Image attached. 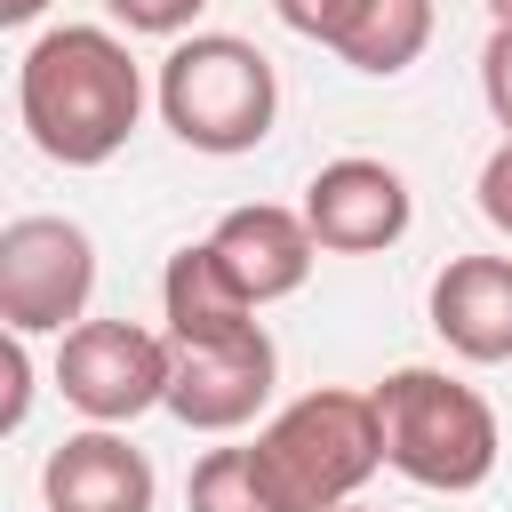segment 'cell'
I'll use <instances>...</instances> for the list:
<instances>
[{"instance_id":"1","label":"cell","mask_w":512,"mask_h":512,"mask_svg":"<svg viewBox=\"0 0 512 512\" xmlns=\"http://www.w3.org/2000/svg\"><path fill=\"white\" fill-rule=\"evenodd\" d=\"M16 120L56 168H104L144 120V72L104 24H56L16 56Z\"/></svg>"},{"instance_id":"2","label":"cell","mask_w":512,"mask_h":512,"mask_svg":"<svg viewBox=\"0 0 512 512\" xmlns=\"http://www.w3.org/2000/svg\"><path fill=\"white\" fill-rule=\"evenodd\" d=\"M376 424H384V464L432 496L488 488V472L504 456L496 408L448 368H392L376 384Z\"/></svg>"},{"instance_id":"3","label":"cell","mask_w":512,"mask_h":512,"mask_svg":"<svg viewBox=\"0 0 512 512\" xmlns=\"http://www.w3.org/2000/svg\"><path fill=\"white\" fill-rule=\"evenodd\" d=\"M152 96H160V120L176 128V144H192L208 160L256 152L280 120V72L240 32H184L160 56Z\"/></svg>"},{"instance_id":"4","label":"cell","mask_w":512,"mask_h":512,"mask_svg":"<svg viewBox=\"0 0 512 512\" xmlns=\"http://www.w3.org/2000/svg\"><path fill=\"white\" fill-rule=\"evenodd\" d=\"M256 464L280 488L288 512H328L352 504L368 488V472L384 464V424H376V392H344L320 384L304 400H288L264 432H256Z\"/></svg>"},{"instance_id":"5","label":"cell","mask_w":512,"mask_h":512,"mask_svg":"<svg viewBox=\"0 0 512 512\" xmlns=\"http://www.w3.org/2000/svg\"><path fill=\"white\" fill-rule=\"evenodd\" d=\"M96 296V240L72 216H8L0 224V320L16 336L80 328Z\"/></svg>"},{"instance_id":"6","label":"cell","mask_w":512,"mask_h":512,"mask_svg":"<svg viewBox=\"0 0 512 512\" xmlns=\"http://www.w3.org/2000/svg\"><path fill=\"white\" fill-rule=\"evenodd\" d=\"M176 344L136 320H80L56 344V392L88 424H136L144 408H168Z\"/></svg>"},{"instance_id":"7","label":"cell","mask_w":512,"mask_h":512,"mask_svg":"<svg viewBox=\"0 0 512 512\" xmlns=\"http://www.w3.org/2000/svg\"><path fill=\"white\" fill-rule=\"evenodd\" d=\"M272 376H280V352H272L264 320L224 328V336H200V344H176L168 416H176L184 432H240V424H256V408L272 400Z\"/></svg>"},{"instance_id":"8","label":"cell","mask_w":512,"mask_h":512,"mask_svg":"<svg viewBox=\"0 0 512 512\" xmlns=\"http://www.w3.org/2000/svg\"><path fill=\"white\" fill-rule=\"evenodd\" d=\"M408 216H416L408 176L368 160V152H344L304 184V224H312V240L328 256H376V248H392L408 232Z\"/></svg>"},{"instance_id":"9","label":"cell","mask_w":512,"mask_h":512,"mask_svg":"<svg viewBox=\"0 0 512 512\" xmlns=\"http://www.w3.org/2000/svg\"><path fill=\"white\" fill-rule=\"evenodd\" d=\"M208 248H216L224 280H232L256 312H264V304H280V296H296V288L312 280V256H320V240H312L304 208H272V200L224 208V216H216V232H208Z\"/></svg>"},{"instance_id":"10","label":"cell","mask_w":512,"mask_h":512,"mask_svg":"<svg viewBox=\"0 0 512 512\" xmlns=\"http://www.w3.org/2000/svg\"><path fill=\"white\" fill-rule=\"evenodd\" d=\"M40 496H48V512H152L160 480H152V456L120 424H88L64 448H48Z\"/></svg>"},{"instance_id":"11","label":"cell","mask_w":512,"mask_h":512,"mask_svg":"<svg viewBox=\"0 0 512 512\" xmlns=\"http://www.w3.org/2000/svg\"><path fill=\"white\" fill-rule=\"evenodd\" d=\"M432 336L472 360V368H504L512 360V256H448L432 272Z\"/></svg>"},{"instance_id":"12","label":"cell","mask_w":512,"mask_h":512,"mask_svg":"<svg viewBox=\"0 0 512 512\" xmlns=\"http://www.w3.org/2000/svg\"><path fill=\"white\" fill-rule=\"evenodd\" d=\"M320 48L368 80H392L432 48V0H344Z\"/></svg>"},{"instance_id":"13","label":"cell","mask_w":512,"mask_h":512,"mask_svg":"<svg viewBox=\"0 0 512 512\" xmlns=\"http://www.w3.org/2000/svg\"><path fill=\"white\" fill-rule=\"evenodd\" d=\"M160 320H168V344H200V336L248 328V320H256V304L224 280L216 248H208V240H192V248H176V256H168V272H160Z\"/></svg>"},{"instance_id":"14","label":"cell","mask_w":512,"mask_h":512,"mask_svg":"<svg viewBox=\"0 0 512 512\" xmlns=\"http://www.w3.org/2000/svg\"><path fill=\"white\" fill-rule=\"evenodd\" d=\"M184 504H192V512H288L280 488H272L264 464H256V440H248V448H208V456L192 464Z\"/></svg>"},{"instance_id":"15","label":"cell","mask_w":512,"mask_h":512,"mask_svg":"<svg viewBox=\"0 0 512 512\" xmlns=\"http://www.w3.org/2000/svg\"><path fill=\"white\" fill-rule=\"evenodd\" d=\"M104 8H112V24H128V32L184 40V32H192V16H200L208 0H104Z\"/></svg>"},{"instance_id":"16","label":"cell","mask_w":512,"mask_h":512,"mask_svg":"<svg viewBox=\"0 0 512 512\" xmlns=\"http://www.w3.org/2000/svg\"><path fill=\"white\" fill-rule=\"evenodd\" d=\"M480 96H488L496 128L512 136V24H496V32H488V48H480Z\"/></svg>"},{"instance_id":"17","label":"cell","mask_w":512,"mask_h":512,"mask_svg":"<svg viewBox=\"0 0 512 512\" xmlns=\"http://www.w3.org/2000/svg\"><path fill=\"white\" fill-rule=\"evenodd\" d=\"M472 192H480V216H488V224L512 240V136H504V144L480 160V184H472Z\"/></svg>"},{"instance_id":"18","label":"cell","mask_w":512,"mask_h":512,"mask_svg":"<svg viewBox=\"0 0 512 512\" xmlns=\"http://www.w3.org/2000/svg\"><path fill=\"white\" fill-rule=\"evenodd\" d=\"M0 368H8V400H0V432H16L24 424V408H32V352H24V336L8 328V344H0Z\"/></svg>"},{"instance_id":"19","label":"cell","mask_w":512,"mask_h":512,"mask_svg":"<svg viewBox=\"0 0 512 512\" xmlns=\"http://www.w3.org/2000/svg\"><path fill=\"white\" fill-rule=\"evenodd\" d=\"M336 8H344V0H272V16H280V24L296 32V40H328Z\"/></svg>"},{"instance_id":"20","label":"cell","mask_w":512,"mask_h":512,"mask_svg":"<svg viewBox=\"0 0 512 512\" xmlns=\"http://www.w3.org/2000/svg\"><path fill=\"white\" fill-rule=\"evenodd\" d=\"M40 8H48V0H0V24H32Z\"/></svg>"},{"instance_id":"21","label":"cell","mask_w":512,"mask_h":512,"mask_svg":"<svg viewBox=\"0 0 512 512\" xmlns=\"http://www.w3.org/2000/svg\"><path fill=\"white\" fill-rule=\"evenodd\" d=\"M480 8H488V16H496V24H512V0H480Z\"/></svg>"},{"instance_id":"22","label":"cell","mask_w":512,"mask_h":512,"mask_svg":"<svg viewBox=\"0 0 512 512\" xmlns=\"http://www.w3.org/2000/svg\"><path fill=\"white\" fill-rule=\"evenodd\" d=\"M328 512H368V504H328Z\"/></svg>"}]
</instances>
